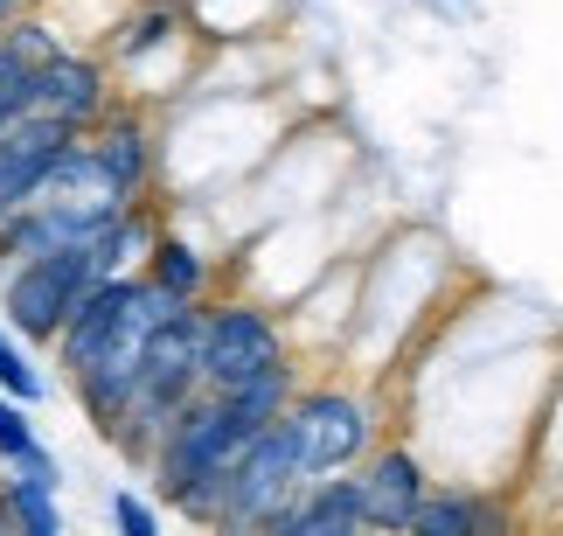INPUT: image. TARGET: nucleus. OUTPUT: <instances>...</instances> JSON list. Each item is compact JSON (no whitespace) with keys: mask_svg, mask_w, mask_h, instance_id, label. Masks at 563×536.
I'll return each mask as SVG.
<instances>
[{"mask_svg":"<svg viewBox=\"0 0 563 536\" xmlns=\"http://www.w3.org/2000/svg\"><path fill=\"white\" fill-rule=\"evenodd\" d=\"M460 293V259L445 251L439 230L424 223H389L383 238L362 244V293H355V328L334 370L355 376H397L418 341L439 328V314Z\"/></svg>","mask_w":563,"mask_h":536,"instance_id":"f257e3e1","label":"nucleus"},{"mask_svg":"<svg viewBox=\"0 0 563 536\" xmlns=\"http://www.w3.org/2000/svg\"><path fill=\"white\" fill-rule=\"evenodd\" d=\"M286 425L299 439V474L307 481L349 474V467H362L404 425L397 383H383V376H307Z\"/></svg>","mask_w":563,"mask_h":536,"instance_id":"f03ea898","label":"nucleus"},{"mask_svg":"<svg viewBox=\"0 0 563 536\" xmlns=\"http://www.w3.org/2000/svg\"><path fill=\"white\" fill-rule=\"evenodd\" d=\"M244 439H257V433H244V425L223 412V397L195 391L175 412V425L161 433L154 460H146V481H154V495L175 508V516L209 529L216 523V495H223V474H230V460L244 453Z\"/></svg>","mask_w":563,"mask_h":536,"instance_id":"7ed1b4c3","label":"nucleus"},{"mask_svg":"<svg viewBox=\"0 0 563 536\" xmlns=\"http://www.w3.org/2000/svg\"><path fill=\"white\" fill-rule=\"evenodd\" d=\"M286 355H299L286 307H272L244 286H223L202 299V391H230V383L272 370Z\"/></svg>","mask_w":563,"mask_h":536,"instance_id":"20e7f679","label":"nucleus"},{"mask_svg":"<svg viewBox=\"0 0 563 536\" xmlns=\"http://www.w3.org/2000/svg\"><path fill=\"white\" fill-rule=\"evenodd\" d=\"M98 278L104 272L91 259V244L49 251V259H29V265H8V272H0V320H8L29 349H49L56 328L70 320V307L98 286Z\"/></svg>","mask_w":563,"mask_h":536,"instance_id":"39448f33","label":"nucleus"},{"mask_svg":"<svg viewBox=\"0 0 563 536\" xmlns=\"http://www.w3.org/2000/svg\"><path fill=\"white\" fill-rule=\"evenodd\" d=\"M299 481H307V474H299V439H292V425H286V418H272L265 433L244 439V453L230 460L223 495H216V523H209V529H230V536L265 529V523H272V508L286 502Z\"/></svg>","mask_w":563,"mask_h":536,"instance_id":"423d86ee","label":"nucleus"},{"mask_svg":"<svg viewBox=\"0 0 563 536\" xmlns=\"http://www.w3.org/2000/svg\"><path fill=\"white\" fill-rule=\"evenodd\" d=\"M84 146H91L98 182L112 188L119 203H161V112L154 105L119 98L112 112L84 133Z\"/></svg>","mask_w":563,"mask_h":536,"instance_id":"0eeeda50","label":"nucleus"},{"mask_svg":"<svg viewBox=\"0 0 563 536\" xmlns=\"http://www.w3.org/2000/svg\"><path fill=\"white\" fill-rule=\"evenodd\" d=\"M355 488H362V516H369V529H410L418 508H424V495L439 488V474H431L424 446L397 425V433L355 467Z\"/></svg>","mask_w":563,"mask_h":536,"instance_id":"6e6552de","label":"nucleus"},{"mask_svg":"<svg viewBox=\"0 0 563 536\" xmlns=\"http://www.w3.org/2000/svg\"><path fill=\"white\" fill-rule=\"evenodd\" d=\"M119 105V77L112 63L98 50H77V42H63L35 63V112H49L63 125H77V133H91V125Z\"/></svg>","mask_w":563,"mask_h":536,"instance_id":"1a4fd4ad","label":"nucleus"},{"mask_svg":"<svg viewBox=\"0 0 563 536\" xmlns=\"http://www.w3.org/2000/svg\"><path fill=\"white\" fill-rule=\"evenodd\" d=\"M70 140H77V125H63L49 112H21L8 133H0V223L49 188V175H56V161H63Z\"/></svg>","mask_w":563,"mask_h":536,"instance_id":"9d476101","label":"nucleus"},{"mask_svg":"<svg viewBox=\"0 0 563 536\" xmlns=\"http://www.w3.org/2000/svg\"><path fill=\"white\" fill-rule=\"evenodd\" d=\"M369 529L362 516V488H355V467L349 474H320V481H299L286 502L272 508L265 536H355Z\"/></svg>","mask_w":563,"mask_h":536,"instance_id":"9b49d317","label":"nucleus"},{"mask_svg":"<svg viewBox=\"0 0 563 536\" xmlns=\"http://www.w3.org/2000/svg\"><path fill=\"white\" fill-rule=\"evenodd\" d=\"M154 286H167L175 299H188V307H202L209 293H223L230 286V265H223V251L202 244V238H188L181 223H167L154 230V251H146V265H140Z\"/></svg>","mask_w":563,"mask_h":536,"instance_id":"f8f14e48","label":"nucleus"},{"mask_svg":"<svg viewBox=\"0 0 563 536\" xmlns=\"http://www.w3.org/2000/svg\"><path fill=\"white\" fill-rule=\"evenodd\" d=\"M515 488H481V481H439L418 508V536H481V529H508L515 523Z\"/></svg>","mask_w":563,"mask_h":536,"instance_id":"ddd939ff","label":"nucleus"},{"mask_svg":"<svg viewBox=\"0 0 563 536\" xmlns=\"http://www.w3.org/2000/svg\"><path fill=\"white\" fill-rule=\"evenodd\" d=\"M188 21L202 42H251V35H278L286 0H188Z\"/></svg>","mask_w":563,"mask_h":536,"instance_id":"4468645a","label":"nucleus"},{"mask_svg":"<svg viewBox=\"0 0 563 536\" xmlns=\"http://www.w3.org/2000/svg\"><path fill=\"white\" fill-rule=\"evenodd\" d=\"M0 495H8V516H14V536H63V502L56 488H42L14 467H0Z\"/></svg>","mask_w":563,"mask_h":536,"instance_id":"2eb2a0df","label":"nucleus"},{"mask_svg":"<svg viewBox=\"0 0 563 536\" xmlns=\"http://www.w3.org/2000/svg\"><path fill=\"white\" fill-rule=\"evenodd\" d=\"M42 433H35V404H21L0 391V467H14L21 453H35Z\"/></svg>","mask_w":563,"mask_h":536,"instance_id":"dca6fc26","label":"nucleus"},{"mask_svg":"<svg viewBox=\"0 0 563 536\" xmlns=\"http://www.w3.org/2000/svg\"><path fill=\"white\" fill-rule=\"evenodd\" d=\"M112 529L119 536H161V508L140 488H112Z\"/></svg>","mask_w":563,"mask_h":536,"instance_id":"f3484780","label":"nucleus"},{"mask_svg":"<svg viewBox=\"0 0 563 536\" xmlns=\"http://www.w3.org/2000/svg\"><path fill=\"white\" fill-rule=\"evenodd\" d=\"M175 8H188V0H175Z\"/></svg>","mask_w":563,"mask_h":536,"instance_id":"a211bd4d","label":"nucleus"},{"mask_svg":"<svg viewBox=\"0 0 563 536\" xmlns=\"http://www.w3.org/2000/svg\"><path fill=\"white\" fill-rule=\"evenodd\" d=\"M29 8H35V0H29Z\"/></svg>","mask_w":563,"mask_h":536,"instance_id":"6ab92c4d","label":"nucleus"}]
</instances>
